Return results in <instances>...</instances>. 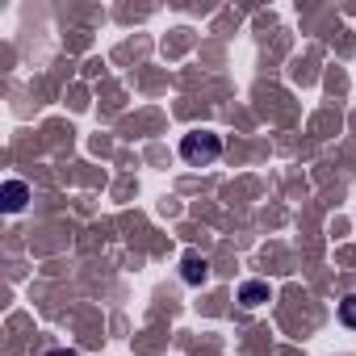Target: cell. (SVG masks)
Segmentation results:
<instances>
[{
  "label": "cell",
  "instance_id": "obj_1",
  "mask_svg": "<svg viewBox=\"0 0 356 356\" xmlns=\"http://www.w3.org/2000/svg\"><path fill=\"white\" fill-rule=\"evenodd\" d=\"M218 155H222V138H218L214 130H193V134L181 138V159L193 163V168H206V163H214Z\"/></svg>",
  "mask_w": 356,
  "mask_h": 356
},
{
  "label": "cell",
  "instance_id": "obj_2",
  "mask_svg": "<svg viewBox=\"0 0 356 356\" xmlns=\"http://www.w3.org/2000/svg\"><path fill=\"white\" fill-rule=\"evenodd\" d=\"M181 281L185 285H206L210 281V260L206 256H197V252H185V260H181Z\"/></svg>",
  "mask_w": 356,
  "mask_h": 356
},
{
  "label": "cell",
  "instance_id": "obj_3",
  "mask_svg": "<svg viewBox=\"0 0 356 356\" xmlns=\"http://www.w3.org/2000/svg\"><path fill=\"white\" fill-rule=\"evenodd\" d=\"M273 298V289H268V281H243L239 285V302L248 306V310H256V306H264Z\"/></svg>",
  "mask_w": 356,
  "mask_h": 356
},
{
  "label": "cell",
  "instance_id": "obj_4",
  "mask_svg": "<svg viewBox=\"0 0 356 356\" xmlns=\"http://www.w3.org/2000/svg\"><path fill=\"white\" fill-rule=\"evenodd\" d=\"M30 202V185L26 181H5V210L9 214H22Z\"/></svg>",
  "mask_w": 356,
  "mask_h": 356
},
{
  "label": "cell",
  "instance_id": "obj_5",
  "mask_svg": "<svg viewBox=\"0 0 356 356\" xmlns=\"http://www.w3.org/2000/svg\"><path fill=\"white\" fill-rule=\"evenodd\" d=\"M339 323H343V327H352V331H356V293H348V298H343V302H339Z\"/></svg>",
  "mask_w": 356,
  "mask_h": 356
},
{
  "label": "cell",
  "instance_id": "obj_6",
  "mask_svg": "<svg viewBox=\"0 0 356 356\" xmlns=\"http://www.w3.org/2000/svg\"><path fill=\"white\" fill-rule=\"evenodd\" d=\"M47 356H80L76 348H55V352H47Z\"/></svg>",
  "mask_w": 356,
  "mask_h": 356
}]
</instances>
